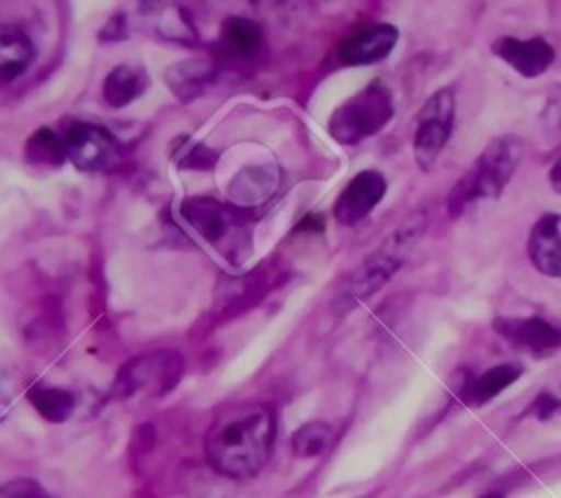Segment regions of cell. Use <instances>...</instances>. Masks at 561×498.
Segmentation results:
<instances>
[{
  "mask_svg": "<svg viewBox=\"0 0 561 498\" xmlns=\"http://www.w3.org/2000/svg\"><path fill=\"white\" fill-rule=\"evenodd\" d=\"M182 217L208 241L219 246L237 228L243 208L221 204L213 197H188L182 202Z\"/></svg>",
  "mask_w": 561,
  "mask_h": 498,
  "instance_id": "cell-8",
  "label": "cell"
},
{
  "mask_svg": "<svg viewBox=\"0 0 561 498\" xmlns=\"http://www.w3.org/2000/svg\"><path fill=\"white\" fill-rule=\"evenodd\" d=\"M0 498H50L46 489L31 478H15L0 487Z\"/></svg>",
  "mask_w": 561,
  "mask_h": 498,
  "instance_id": "cell-25",
  "label": "cell"
},
{
  "mask_svg": "<svg viewBox=\"0 0 561 498\" xmlns=\"http://www.w3.org/2000/svg\"><path fill=\"white\" fill-rule=\"evenodd\" d=\"M331 441V426L324 421H307L291 437V450L298 459L318 456Z\"/></svg>",
  "mask_w": 561,
  "mask_h": 498,
  "instance_id": "cell-22",
  "label": "cell"
},
{
  "mask_svg": "<svg viewBox=\"0 0 561 498\" xmlns=\"http://www.w3.org/2000/svg\"><path fill=\"white\" fill-rule=\"evenodd\" d=\"M276 182H278V178H276L274 167L272 169L270 167H248L239 176L232 178L230 197H232L234 206H239V208L254 206L274 191Z\"/></svg>",
  "mask_w": 561,
  "mask_h": 498,
  "instance_id": "cell-18",
  "label": "cell"
},
{
  "mask_svg": "<svg viewBox=\"0 0 561 498\" xmlns=\"http://www.w3.org/2000/svg\"><path fill=\"white\" fill-rule=\"evenodd\" d=\"M550 186L557 191V193H561V158L552 165V169H550Z\"/></svg>",
  "mask_w": 561,
  "mask_h": 498,
  "instance_id": "cell-27",
  "label": "cell"
},
{
  "mask_svg": "<svg viewBox=\"0 0 561 498\" xmlns=\"http://www.w3.org/2000/svg\"><path fill=\"white\" fill-rule=\"evenodd\" d=\"M158 31L167 39H175V42H184V44L195 39L193 26L186 22L184 11H162L160 22H158Z\"/></svg>",
  "mask_w": 561,
  "mask_h": 498,
  "instance_id": "cell-24",
  "label": "cell"
},
{
  "mask_svg": "<svg viewBox=\"0 0 561 498\" xmlns=\"http://www.w3.org/2000/svg\"><path fill=\"white\" fill-rule=\"evenodd\" d=\"M164 79L175 97H180L182 101H191L202 94L213 81V66L202 59L178 61L164 72Z\"/></svg>",
  "mask_w": 561,
  "mask_h": 498,
  "instance_id": "cell-17",
  "label": "cell"
},
{
  "mask_svg": "<svg viewBox=\"0 0 561 498\" xmlns=\"http://www.w3.org/2000/svg\"><path fill=\"white\" fill-rule=\"evenodd\" d=\"M425 213H414L403 226L383 239V244L368 254L344 281L333 305L337 312H348L368 296H373L405 261L408 252L425 230Z\"/></svg>",
  "mask_w": 561,
  "mask_h": 498,
  "instance_id": "cell-2",
  "label": "cell"
},
{
  "mask_svg": "<svg viewBox=\"0 0 561 498\" xmlns=\"http://www.w3.org/2000/svg\"><path fill=\"white\" fill-rule=\"evenodd\" d=\"M68 160L83 171H101L116 162L118 147L112 134L92 123H75L64 134Z\"/></svg>",
  "mask_w": 561,
  "mask_h": 498,
  "instance_id": "cell-7",
  "label": "cell"
},
{
  "mask_svg": "<svg viewBox=\"0 0 561 498\" xmlns=\"http://www.w3.org/2000/svg\"><path fill=\"white\" fill-rule=\"evenodd\" d=\"M491 50L502 61H506L513 70H517L522 77L543 75L554 59V50L543 37H530V39L500 37L491 44Z\"/></svg>",
  "mask_w": 561,
  "mask_h": 498,
  "instance_id": "cell-11",
  "label": "cell"
},
{
  "mask_svg": "<svg viewBox=\"0 0 561 498\" xmlns=\"http://www.w3.org/2000/svg\"><path fill=\"white\" fill-rule=\"evenodd\" d=\"M7 410H9V397H7V393L0 386V419L7 415Z\"/></svg>",
  "mask_w": 561,
  "mask_h": 498,
  "instance_id": "cell-28",
  "label": "cell"
},
{
  "mask_svg": "<svg viewBox=\"0 0 561 498\" xmlns=\"http://www.w3.org/2000/svg\"><path fill=\"white\" fill-rule=\"evenodd\" d=\"M386 193V178L375 171L366 169L351 178V182L344 186V191L337 195L333 206V217L342 226H353L359 219H364L383 197Z\"/></svg>",
  "mask_w": 561,
  "mask_h": 498,
  "instance_id": "cell-9",
  "label": "cell"
},
{
  "mask_svg": "<svg viewBox=\"0 0 561 498\" xmlns=\"http://www.w3.org/2000/svg\"><path fill=\"white\" fill-rule=\"evenodd\" d=\"M276 412L263 401H243L224 408L210 423L204 450L208 463L224 476L250 478L272 456Z\"/></svg>",
  "mask_w": 561,
  "mask_h": 498,
  "instance_id": "cell-1",
  "label": "cell"
},
{
  "mask_svg": "<svg viewBox=\"0 0 561 498\" xmlns=\"http://www.w3.org/2000/svg\"><path fill=\"white\" fill-rule=\"evenodd\" d=\"M528 412H533L539 421L550 419V417H554V415L561 412V399H557V397L550 395V393H541V395H537V399L533 401V406H530Z\"/></svg>",
  "mask_w": 561,
  "mask_h": 498,
  "instance_id": "cell-26",
  "label": "cell"
},
{
  "mask_svg": "<svg viewBox=\"0 0 561 498\" xmlns=\"http://www.w3.org/2000/svg\"><path fill=\"white\" fill-rule=\"evenodd\" d=\"M456 101L451 88H443L434 92L425 105L416 114V132H414V160L419 169L427 171L438 160L443 147L447 145L454 129Z\"/></svg>",
  "mask_w": 561,
  "mask_h": 498,
  "instance_id": "cell-6",
  "label": "cell"
},
{
  "mask_svg": "<svg viewBox=\"0 0 561 498\" xmlns=\"http://www.w3.org/2000/svg\"><path fill=\"white\" fill-rule=\"evenodd\" d=\"M522 375V366L513 362H502L497 366L486 369L482 375H478L462 393V399L471 406L486 404L495 395H500L506 386H511Z\"/></svg>",
  "mask_w": 561,
  "mask_h": 498,
  "instance_id": "cell-19",
  "label": "cell"
},
{
  "mask_svg": "<svg viewBox=\"0 0 561 498\" xmlns=\"http://www.w3.org/2000/svg\"><path fill=\"white\" fill-rule=\"evenodd\" d=\"M28 401L46 421H53V423L66 421L72 415L77 404L70 391L57 388V386H31Z\"/></svg>",
  "mask_w": 561,
  "mask_h": 498,
  "instance_id": "cell-20",
  "label": "cell"
},
{
  "mask_svg": "<svg viewBox=\"0 0 561 498\" xmlns=\"http://www.w3.org/2000/svg\"><path fill=\"white\" fill-rule=\"evenodd\" d=\"M484 498H500V496H484Z\"/></svg>",
  "mask_w": 561,
  "mask_h": 498,
  "instance_id": "cell-29",
  "label": "cell"
},
{
  "mask_svg": "<svg viewBox=\"0 0 561 498\" xmlns=\"http://www.w3.org/2000/svg\"><path fill=\"white\" fill-rule=\"evenodd\" d=\"M524 143L515 134L495 136L469 167V171L456 182L449 193L447 208L451 217H458L471 202L480 197H497L513 178Z\"/></svg>",
  "mask_w": 561,
  "mask_h": 498,
  "instance_id": "cell-3",
  "label": "cell"
},
{
  "mask_svg": "<svg viewBox=\"0 0 561 498\" xmlns=\"http://www.w3.org/2000/svg\"><path fill=\"white\" fill-rule=\"evenodd\" d=\"M35 59L31 37L13 24H0V81H13L28 70Z\"/></svg>",
  "mask_w": 561,
  "mask_h": 498,
  "instance_id": "cell-14",
  "label": "cell"
},
{
  "mask_svg": "<svg viewBox=\"0 0 561 498\" xmlns=\"http://www.w3.org/2000/svg\"><path fill=\"white\" fill-rule=\"evenodd\" d=\"M24 158L35 167H59L64 165L66 145L64 136H57L53 129H37L24 145Z\"/></svg>",
  "mask_w": 561,
  "mask_h": 498,
  "instance_id": "cell-21",
  "label": "cell"
},
{
  "mask_svg": "<svg viewBox=\"0 0 561 498\" xmlns=\"http://www.w3.org/2000/svg\"><path fill=\"white\" fill-rule=\"evenodd\" d=\"M399 39L392 24H370L340 44V59L348 66H366L386 59Z\"/></svg>",
  "mask_w": 561,
  "mask_h": 498,
  "instance_id": "cell-10",
  "label": "cell"
},
{
  "mask_svg": "<svg viewBox=\"0 0 561 498\" xmlns=\"http://www.w3.org/2000/svg\"><path fill=\"white\" fill-rule=\"evenodd\" d=\"M149 86V77L138 64H118L103 81V99L112 107H125Z\"/></svg>",
  "mask_w": 561,
  "mask_h": 498,
  "instance_id": "cell-15",
  "label": "cell"
},
{
  "mask_svg": "<svg viewBox=\"0 0 561 498\" xmlns=\"http://www.w3.org/2000/svg\"><path fill=\"white\" fill-rule=\"evenodd\" d=\"M392 112L394 107L388 86L375 79L333 112L329 134L342 145H355L383 129L392 118Z\"/></svg>",
  "mask_w": 561,
  "mask_h": 498,
  "instance_id": "cell-4",
  "label": "cell"
},
{
  "mask_svg": "<svg viewBox=\"0 0 561 498\" xmlns=\"http://www.w3.org/2000/svg\"><path fill=\"white\" fill-rule=\"evenodd\" d=\"M182 375V358L175 351H153L125 362L114 380V397H129L138 391L169 393Z\"/></svg>",
  "mask_w": 561,
  "mask_h": 498,
  "instance_id": "cell-5",
  "label": "cell"
},
{
  "mask_svg": "<svg viewBox=\"0 0 561 498\" xmlns=\"http://www.w3.org/2000/svg\"><path fill=\"white\" fill-rule=\"evenodd\" d=\"M493 327L506 340H511L517 347H524L537 355L557 351L561 347V327H557L539 316L495 318Z\"/></svg>",
  "mask_w": 561,
  "mask_h": 498,
  "instance_id": "cell-12",
  "label": "cell"
},
{
  "mask_svg": "<svg viewBox=\"0 0 561 498\" xmlns=\"http://www.w3.org/2000/svg\"><path fill=\"white\" fill-rule=\"evenodd\" d=\"M528 257L546 276H561V215L539 217L528 237Z\"/></svg>",
  "mask_w": 561,
  "mask_h": 498,
  "instance_id": "cell-13",
  "label": "cell"
},
{
  "mask_svg": "<svg viewBox=\"0 0 561 498\" xmlns=\"http://www.w3.org/2000/svg\"><path fill=\"white\" fill-rule=\"evenodd\" d=\"M263 46V33L248 18H228L221 26V50L232 59H252Z\"/></svg>",
  "mask_w": 561,
  "mask_h": 498,
  "instance_id": "cell-16",
  "label": "cell"
},
{
  "mask_svg": "<svg viewBox=\"0 0 561 498\" xmlns=\"http://www.w3.org/2000/svg\"><path fill=\"white\" fill-rule=\"evenodd\" d=\"M180 143L182 149H175L173 158L182 169H210L219 158L215 149H208L199 143H191L188 138H180Z\"/></svg>",
  "mask_w": 561,
  "mask_h": 498,
  "instance_id": "cell-23",
  "label": "cell"
}]
</instances>
